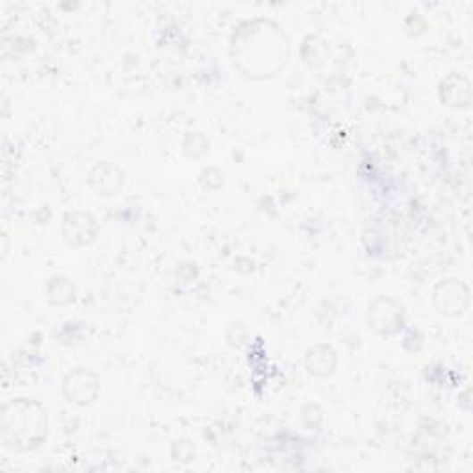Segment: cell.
<instances>
[{
	"instance_id": "obj_1",
	"label": "cell",
	"mask_w": 473,
	"mask_h": 473,
	"mask_svg": "<svg viewBox=\"0 0 473 473\" xmlns=\"http://www.w3.org/2000/svg\"><path fill=\"white\" fill-rule=\"evenodd\" d=\"M235 65L246 76L269 78L285 67L288 41L278 24L270 21L246 22L233 37Z\"/></svg>"
},
{
	"instance_id": "obj_2",
	"label": "cell",
	"mask_w": 473,
	"mask_h": 473,
	"mask_svg": "<svg viewBox=\"0 0 473 473\" xmlns=\"http://www.w3.org/2000/svg\"><path fill=\"white\" fill-rule=\"evenodd\" d=\"M0 436L8 448L34 450L46 438V412L37 402L13 400L0 416Z\"/></svg>"
},
{
	"instance_id": "obj_3",
	"label": "cell",
	"mask_w": 473,
	"mask_h": 473,
	"mask_svg": "<svg viewBox=\"0 0 473 473\" xmlns=\"http://www.w3.org/2000/svg\"><path fill=\"white\" fill-rule=\"evenodd\" d=\"M403 307L390 298H379L368 309V324L378 335H396L403 328Z\"/></svg>"
},
{
	"instance_id": "obj_4",
	"label": "cell",
	"mask_w": 473,
	"mask_h": 473,
	"mask_svg": "<svg viewBox=\"0 0 473 473\" xmlns=\"http://www.w3.org/2000/svg\"><path fill=\"white\" fill-rule=\"evenodd\" d=\"M63 392H65V396L71 403L89 405L98 396L100 379L96 374L86 370V368H78V370H72L65 378Z\"/></svg>"
},
{
	"instance_id": "obj_5",
	"label": "cell",
	"mask_w": 473,
	"mask_h": 473,
	"mask_svg": "<svg viewBox=\"0 0 473 473\" xmlns=\"http://www.w3.org/2000/svg\"><path fill=\"white\" fill-rule=\"evenodd\" d=\"M435 305L442 314H450V317H457L468 309L469 303V293L466 285H462L457 279H445L442 281L433 295Z\"/></svg>"
},
{
	"instance_id": "obj_6",
	"label": "cell",
	"mask_w": 473,
	"mask_h": 473,
	"mask_svg": "<svg viewBox=\"0 0 473 473\" xmlns=\"http://www.w3.org/2000/svg\"><path fill=\"white\" fill-rule=\"evenodd\" d=\"M63 235L72 246H86L98 235L96 219L86 212L69 213L63 220Z\"/></svg>"
},
{
	"instance_id": "obj_7",
	"label": "cell",
	"mask_w": 473,
	"mask_h": 473,
	"mask_svg": "<svg viewBox=\"0 0 473 473\" xmlns=\"http://www.w3.org/2000/svg\"><path fill=\"white\" fill-rule=\"evenodd\" d=\"M89 183L96 195L113 196L122 187L124 174L113 163H98L89 174Z\"/></svg>"
},
{
	"instance_id": "obj_8",
	"label": "cell",
	"mask_w": 473,
	"mask_h": 473,
	"mask_svg": "<svg viewBox=\"0 0 473 473\" xmlns=\"http://www.w3.org/2000/svg\"><path fill=\"white\" fill-rule=\"evenodd\" d=\"M440 98L453 108H466L471 100L469 82L464 76L452 74L440 86Z\"/></svg>"
},
{
	"instance_id": "obj_9",
	"label": "cell",
	"mask_w": 473,
	"mask_h": 473,
	"mask_svg": "<svg viewBox=\"0 0 473 473\" xmlns=\"http://www.w3.org/2000/svg\"><path fill=\"white\" fill-rule=\"evenodd\" d=\"M305 366H307L309 374L319 376V378H326V376L333 374V370H335V366H336V353H335V350L331 346L320 344V346L312 348L307 353Z\"/></svg>"
},
{
	"instance_id": "obj_10",
	"label": "cell",
	"mask_w": 473,
	"mask_h": 473,
	"mask_svg": "<svg viewBox=\"0 0 473 473\" xmlns=\"http://www.w3.org/2000/svg\"><path fill=\"white\" fill-rule=\"evenodd\" d=\"M46 295H48L50 303L67 305L76 298V288L67 278H54V279H50L46 286Z\"/></svg>"
},
{
	"instance_id": "obj_11",
	"label": "cell",
	"mask_w": 473,
	"mask_h": 473,
	"mask_svg": "<svg viewBox=\"0 0 473 473\" xmlns=\"http://www.w3.org/2000/svg\"><path fill=\"white\" fill-rule=\"evenodd\" d=\"M187 141L189 143H193V152L189 154V157H200L202 154H205V150H202V148H198V143H203L205 141V137L203 136H200V134H191L189 137H187Z\"/></svg>"
}]
</instances>
